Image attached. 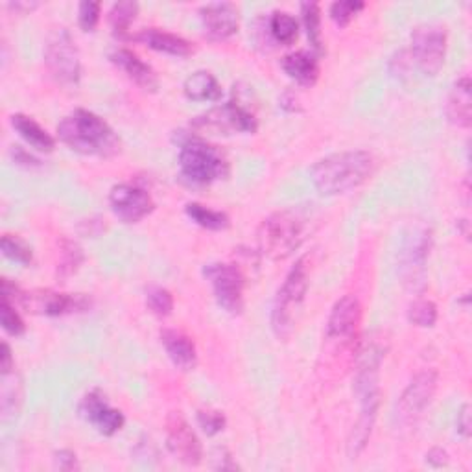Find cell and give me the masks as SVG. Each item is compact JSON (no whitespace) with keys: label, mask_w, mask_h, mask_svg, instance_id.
<instances>
[{"label":"cell","mask_w":472,"mask_h":472,"mask_svg":"<svg viewBox=\"0 0 472 472\" xmlns=\"http://www.w3.org/2000/svg\"><path fill=\"white\" fill-rule=\"evenodd\" d=\"M377 159L363 149L340 151L323 157L310 170L313 187L323 196L347 194L375 174Z\"/></svg>","instance_id":"cell-1"},{"label":"cell","mask_w":472,"mask_h":472,"mask_svg":"<svg viewBox=\"0 0 472 472\" xmlns=\"http://www.w3.org/2000/svg\"><path fill=\"white\" fill-rule=\"evenodd\" d=\"M58 137L72 151L110 159L120 153V139L113 128L87 110H74L58 124Z\"/></svg>","instance_id":"cell-2"},{"label":"cell","mask_w":472,"mask_h":472,"mask_svg":"<svg viewBox=\"0 0 472 472\" xmlns=\"http://www.w3.org/2000/svg\"><path fill=\"white\" fill-rule=\"evenodd\" d=\"M308 235V218L295 208L270 215L256 233L258 251L270 260H284L301 247Z\"/></svg>","instance_id":"cell-3"},{"label":"cell","mask_w":472,"mask_h":472,"mask_svg":"<svg viewBox=\"0 0 472 472\" xmlns=\"http://www.w3.org/2000/svg\"><path fill=\"white\" fill-rule=\"evenodd\" d=\"M308 286H310V262L306 256H303L290 270L275 297V304L272 312V329L279 340H288L294 334L303 312Z\"/></svg>","instance_id":"cell-4"},{"label":"cell","mask_w":472,"mask_h":472,"mask_svg":"<svg viewBox=\"0 0 472 472\" xmlns=\"http://www.w3.org/2000/svg\"><path fill=\"white\" fill-rule=\"evenodd\" d=\"M179 170L194 185H211L229 176V163L218 148L188 137L181 144Z\"/></svg>","instance_id":"cell-5"},{"label":"cell","mask_w":472,"mask_h":472,"mask_svg":"<svg viewBox=\"0 0 472 472\" xmlns=\"http://www.w3.org/2000/svg\"><path fill=\"white\" fill-rule=\"evenodd\" d=\"M44 65L60 85L76 87L82 76L80 52L67 28H54L44 43Z\"/></svg>","instance_id":"cell-6"},{"label":"cell","mask_w":472,"mask_h":472,"mask_svg":"<svg viewBox=\"0 0 472 472\" xmlns=\"http://www.w3.org/2000/svg\"><path fill=\"white\" fill-rule=\"evenodd\" d=\"M430 231L427 227L413 229L400 251L399 274L404 288L413 294L423 292L427 286V258L430 251Z\"/></svg>","instance_id":"cell-7"},{"label":"cell","mask_w":472,"mask_h":472,"mask_svg":"<svg viewBox=\"0 0 472 472\" xmlns=\"http://www.w3.org/2000/svg\"><path fill=\"white\" fill-rule=\"evenodd\" d=\"M411 58L427 76H438L447 58V30L436 23H423L411 32Z\"/></svg>","instance_id":"cell-8"},{"label":"cell","mask_w":472,"mask_h":472,"mask_svg":"<svg viewBox=\"0 0 472 472\" xmlns=\"http://www.w3.org/2000/svg\"><path fill=\"white\" fill-rule=\"evenodd\" d=\"M438 390V371L425 370L417 373L413 380L406 386L402 395L397 400L395 421L402 429H409L417 423V419L432 402Z\"/></svg>","instance_id":"cell-9"},{"label":"cell","mask_w":472,"mask_h":472,"mask_svg":"<svg viewBox=\"0 0 472 472\" xmlns=\"http://www.w3.org/2000/svg\"><path fill=\"white\" fill-rule=\"evenodd\" d=\"M203 275L211 281L217 301L227 313H231V316L242 313L246 275L238 265L215 262V265H207L203 268Z\"/></svg>","instance_id":"cell-10"},{"label":"cell","mask_w":472,"mask_h":472,"mask_svg":"<svg viewBox=\"0 0 472 472\" xmlns=\"http://www.w3.org/2000/svg\"><path fill=\"white\" fill-rule=\"evenodd\" d=\"M19 303L32 313L48 318H60L74 312H85L91 306V299L83 294H62L54 290L19 292Z\"/></svg>","instance_id":"cell-11"},{"label":"cell","mask_w":472,"mask_h":472,"mask_svg":"<svg viewBox=\"0 0 472 472\" xmlns=\"http://www.w3.org/2000/svg\"><path fill=\"white\" fill-rule=\"evenodd\" d=\"M194 128L201 131H215V133H255L258 130V120L253 111H249L240 101H229L226 106L215 108L205 115L197 117L192 122Z\"/></svg>","instance_id":"cell-12"},{"label":"cell","mask_w":472,"mask_h":472,"mask_svg":"<svg viewBox=\"0 0 472 472\" xmlns=\"http://www.w3.org/2000/svg\"><path fill=\"white\" fill-rule=\"evenodd\" d=\"M167 447L176 459L188 467L201 463L203 447L179 411H172L167 419Z\"/></svg>","instance_id":"cell-13"},{"label":"cell","mask_w":472,"mask_h":472,"mask_svg":"<svg viewBox=\"0 0 472 472\" xmlns=\"http://www.w3.org/2000/svg\"><path fill=\"white\" fill-rule=\"evenodd\" d=\"M111 211L124 224H137L153 211L151 196L133 185H115L110 192Z\"/></svg>","instance_id":"cell-14"},{"label":"cell","mask_w":472,"mask_h":472,"mask_svg":"<svg viewBox=\"0 0 472 472\" xmlns=\"http://www.w3.org/2000/svg\"><path fill=\"white\" fill-rule=\"evenodd\" d=\"M80 415L89 421L101 436H115L122 430L126 419L117 408H111L101 391L94 390L87 393L80 402Z\"/></svg>","instance_id":"cell-15"},{"label":"cell","mask_w":472,"mask_h":472,"mask_svg":"<svg viewBox=\"0 0 472 472\" xmlns=\"http://www.w3.org/2000/svg\"><path fill=\"white\" fill-rule=\"evenodd\" d=\"M203 32L213 41H226L238 32L240 12L231 3H211L199 8Z\"/></svg>","instance_id":"cell-16"},{"label":"cell","mask_w":472,"mask_h":472,"mask_svg":"<svg viewBox=\"0 0 472 472\" xmlns=\"http://www.w3.org/2000/svg\"><path fill=\"white\" fill-rule=\"evenodd\" d=\"M361 323V304L354 295H343L332 306L327 322V338L351 342Z\"/></svg>","instance_id":"cell-17"},{"label":"cell","mask_w":472,"mask_h":472,"mask_svg":"<svg viewBox=\"0 0 472 472\" xmlns=\"http://www.w3.org/2000/svg\"><path fill=\"white\" fill-rule=\"evenodd\" d=\"M361 409H360V417L356 425L352 427V432L349 436L347 441V454L351 459H356L370 443L375 421H377V411L380 406V393L375 395H367L360 399Z\"/></svg>","instance_id":"cell-18"},{"label":"cell","mask_w":472,"mask_h":472,"mask_svg":"<svg viewBox=\"0 0 472 472\" xmlns=\"http://www.w3.org/2000/svg\"><path fill=\"white\" fill-rule=\"evenodd\" d=\"M110 60L128 74V78H131L140 89L144 91H157L159 87V78H157L155 71L144 63L137 54H133L131 50L128 48H117L115 52H111Z\"/></svg>","instance_id":"cell-19"},{"label":"cell","mask_w":472,"mask_h":472,"mask_svg":"<svg viewBox=\"0 0 472 472\" xmlns=\"http://www.w3.org/2000/svg\"><path fill=\"white\" fill-rule=\"evenodd\" d=\"M447 117L458 128H470L472 124V83L468 76H461L450 89L447 100Z\"/></svg>","instance_id":"cell-20"},{"label":"cell","mask_w":472,"mask_h":472,"mask_svg":"<svg viewBox=\"0 0 472 472\" xmlns=\"http://www.w3.org/2000/svg\"><path fill=\"white\" fill-rule=\"evenodd\" d=\"M161 343L172 360V363L181 371H192L197 363V351L190 336L176 329H165L161 332Z\"/></svg>","instance_id":"cell-21"},{"label":"cell","mask_w":472,"mask_h":472,"mask_svg":"<svg viewBox=\"0 0 472 472\" xmlns=\"http://www.w3.org/2000/svg\"><path fill=\"white\" fill-rule=\"evenodd\" d=\"M131 39L140 41L157 52H165V54L178 56V58H187L194 52V46L190 41H187L181 35L159 30V28H144Z\"/></svg>","instance_id":"cell-22"},{"label":"cell","mask_w":472,"mask_h":472,"mask_svg":"<svg viewBox=\"0 0 472 472\" xmlns=\"http://www.w3.org/2000/svg\"><path fill=\"white\" fill-rule=\"evenodd\" d=\"M281 67L301 87H313L320 78V65L316 56H312L303 50L292 52V54L284 56Z\"/></svg>","instance_id":"cell-23"},{"label":"cell","mask_w":472,"mask_h":472,"mask_svg":"<svg viewBox=\"0 0 472 472\" xmlns=\"http://www.w3.org/2000/svg\"><path fill=\"white\" fill-rule=\"evenodd\" d=\"M183 92L192 101H218L222 85L208 71H196L185 80Z\"/></svg>","instance_id":"cell-24"},{"label":"cell","mask_w":472,"mask_h":472,"mask_svg":"<svg viewBox=\"0 0 472 472\" xmlns=\"http://www.w3.org/2000/svg\"><path fill=\"white\" fill-rule=\"evenodd\" d=\"M12 128L35 149L39 151H52L56 148V140L46 130H43L32 117L15 113L10 117Z\"/></svg>","instance_id":"cell-25"},{"label":"cell","mask_w":472,"mask_h":472,"mask_svg":"<svg viewBox=\"0 0 472 472\" xmlns=\"http://www.w3.org/2000/svg\"><path fill=\"white\" fill-rule=\"evenodd\" d=\"M23 404V380L17 371L0 373V409L5 421L15 417Z\"/></svg>","instance_id":"cell-26"},{"label":"cell","mask_w":472,"mask_h":472,"mask_svg":"<svg viewBox=\"0 0 472 472\" xmlns=\"http://www.w3.org/2000/svg\"><path fill=\"white\" fill-rule=\"evenodd\" d=\"M185 213L187 217L197 224L199 227L203 229H208V231H224L229 227V217L222 211H215V208H208L201 203H187L185 207Z\"/></svg>","instance_id":"cell-27"},{"label":"cell","mask_w":472,"mask_h":472,"mask_svg":"<svg viewBox=\"0 0 472 472\" xmlns=\"http://www.w3.org/2000/svg\"><path fill=\"white\" fill-rule=\"evenodd\" d=\"M85 255L83 249L78 246V242L71 238H62L60 240V253H58V279L67 281L71 279L80 266L83 265Z\"/></svg>","instance_id":"cell-28"},{"label":"cell","mask_w":472,"mask_h":472,"mask_svg":"<svg viewBox=\"0 0 472 472\" xmlns=\"http://www.w3.org/2000/svg\"><path fill=\"white\" fill-rule=\"evenodd\" d=\"M301 15H303V23L306 28V35L308 41L312 44V48L316 50V54L322 56L325 48H323V34H322V10L318 3H303L301 5Z\"/></svg>","instance_id":"cell-29"},{"label":"cell","mask_w":472,"mask_h":472,"mask_svg":"<svg viewBox=\"0 0 472 472\" xmlns=\"http://www.w3.org/2000/svg\"><path fill=\"white\" fill-rule=\"evenodd\" d=\"M272 37L279 43V44H292L297 35H299V23L295 21V17L288 12H274L270 17V26H268Z\"/></svg>","instance_id":"cell-30"},{"label":"cell","mask_w":472,"mask_h":472,"mask_svg":"<svg viewBox=\"0 0 472 472\" xmlns=\"http://www.w3.org/2000/svg\"><path fill=\"white\" fill-rule=\"evenodd\" d=\"M137 15H139V5L133 3V0H122V3L113 5V8L110 10V24L115 35L128 37L126 34L131 23L137 19Z\"/></svg>","instance_id":"cell-31"},{"label":"cell","mask_w":472,"mask_h":472,"mask_svg":"<svg viewBox=\"0 0 472 472\" xmlns=\"http://www.w3.org/2000/svg\"><path fill=\"white\" fill-rule=\"evenodd\" d=\"M408 320L415 327L430 329L438 322V306L429 299H417L408 306Z\"/></svg>","instance_id":"cell-32"},{"label":"cell","mask_w":472,"mask_h":472,"mask_svg":"<svg viewBox=\"0 0 472 472\" xmlns=\"http://www.w3.org/2000/svg\"><path fill=\"white\" fill-rule=\"evenodd\" d=\"M146 304L157 318H167L174 310V297L163 286H149L146 290Z\"/></svg>","instance_id":"cell-33"},{"label":"cell","mask_w":472,"mask_h":472,"mask_svg":"<svg viewBox=\"0 0 472 472\" xmlns=\"http://www.w3.org/2000/svg\"><path fill=\"white\" fill-rule=\"evenodd\" d=\"M0 249H3V255L6 258L17 262V265H23V266L32 265V260H34L32 247L24 240H21L17 236L5 235L3 240H0Z\"/></svg>","instance_id":"cell-34"},{"label":"cell","mask_w":472,"mask_h":472,"mask_svg":"<svg viewBox=\"0 0 472 472\" xmlns=\"http://www.w3.org/2000/svg\"><path fill=\"white\" fill-rule=\"evenodd\" d=\"M0 323H3V329L10 336H15V338L23 336L26 331V325H24L23 318L19 316V312L15 310L12 301L6 297H3V301H0Z\"/></svg>","instance_id":"cell-35"},{"label":"cell","mask_w":472,"mask_h":472,"mask_svg":"<svg viewBox=\"0 0 472 472\" xmlns=\"http://www.w3.org/2000/svg\"><path fill=\"white\" fill-rule=\"evenodd\" d=\"M363 8L365 3H361V0H338L331 6V17L338 26H347Z\"/></svg>","instance_id":"cell-36"},{"label":"cell","mask_w":472,"mask_h":472,"mask_svg":"<svg viewBox=\"0 0 472 472\" xmlns=\"http://www.w3.org/2000/svg\"><path fill=\"white\" fill-rule=\"evenodd\" d=\"M197 423L207 436H217L226 429V415L213 408H203L197 411Z\"/></svg>","instance_id":"cell-37"},{"label":"cell","mask_w":472,"mask_h":472,"mask_svg":"<svg viewBox=\"0 0 472 472\" xmlns=\"http://www.w3.org/2000/svg\"><path fill=\"white\" fill-rule=\"evenodd\" d=\"M100 3L96 0H83L78 6V24L83 32H92L100 21Z\"/></svg>","instance_id":"cell-38"},{"label":"cell","mask_w":472,"mask_h":472,"mask_svg":"<svg viewBox=\"0 0 472 472\" xmlns=\"http://www.w3.org/2000/svg\"><path fill=\"white\" fill-rule=\"evenodd\" d=\"M10 155H12V159L15 161V165H19V167L32 169V167H39L41 165V161L37 159V157H34L30 151H26L23 146H17V144L12 146Z\"/></svg>","instance_id":"cell-39"},{"label":"cell","mask_w":472,"mask_h":472,"mask_svg":"<svg viewBox=\"0 0 472 472\" xmlns=\"http://www.w3.org/2000/svg\"><path fill=\"white\" fill-rule=\"evenodd\" d=\"M54 465H56V468L65 470V472L80 468L78 456L72 450H60V452H56L54 454Z\"/></svg>","instance_id":"cell-40"},{"label":"cell","mask_w":472,"mask_h":472,"mask_svg":"<svg viewBox=\"0 0 472 472\" xmlns=\"http://www.w3.org/2000/svg\"><path fill=\"white\" fill-rule=\"evenodd\" d=\"M458 432L463 436V438H470V432H472V419H470V406L468 404H463L459 413H458Z\"/></svg>","instance_id":"cell-41"},{"label":"cell","mask_w":472,"mask_h":472,"mask_svg":"<svg viewBox=\"0 0 472 472\" xmlns=\"http://www.w3.org/2000/svg\"><path fill=\"white\" fill-rule=\"evenodd\" d=\"M15 370V360L12 354V347L3 342V351H0V373H8Z\"/></svg>","instance_id":"cell-42"},{"label":"cell","mask_w":472,"mask_h":472,"mask_svg":"<svg viewBox=\"0 0 472 472\" xmlns=\"http://www.w3.org/2000/svg\"><path fill=\"white\" fill-rule=\"evenodd\" d=\"M427 461L434 467H445L448 463V454L443 448H432L427 454Z\"/></svg>","instance_id":"cell-43"},{"label":"cell","mask_w":472,"mask_h":472,"mask_svg":"<svg viewBox=\"0 0 472 472\" xmlns=\"http://www.w3.org/2000/svg\"><path fill=\"white\" fill-rule=\"evenodd\" d=\"M297 98L290 92H286L283 98H281V108L286 110V111H299V106H297Z\"/></svg>","instance_id":"cell-44"},{"label":"cell","mask_w":472,"mask_h":472,"mask_svg":"<svg viewBox=\"0 0 472 472\" xmlns=\"http://www.w3.org/2000/svg\"><path fill=\"white\" fill-rule=\"evenodd\" d=\"M8 8L15 12H32L34 8H37V3H10Z\"/></svg>","instance_id":"cell-45"}]
</instances>
